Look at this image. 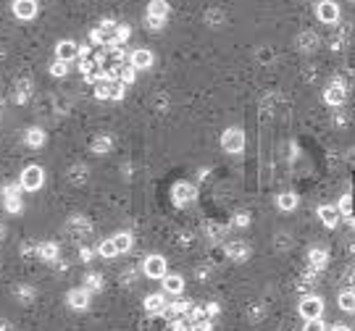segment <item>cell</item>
<instances>
[{
    "instance_id": "obj_1",
    "label": "cell",
    "mask_w": 355,
    "mask_h": 331,
    "mask_svg": "<svg viewBox=\"0 0 355 331\" xmlns=\"http://www.w3.org/2000/svg\"><path fill=\"white\" fill-rule=\"evenodd\" d=\"M42 182H45V173H42L40 166H27L24 171H21V187H24L27 192H37L42 187Z\"/></svg>"
},
{
    "instance_id": "obj_2",
    "label": "cell",
    "mask_w": 355,
    "mask_h": 331,
    "mask_svg": "<svg viewBox=\"0 0 355 331\" xmlns=\"http://www.w3.org/2000/svg\"><path fill=\"white\" fill-rule=\"evenodd\" d=\"M221 145H224L227 152H242V147H245V134H242L239 129H227L224 137H221Z\"/></svg>"
},
{
    "instance_id": "obj_3",
    "label": "cell",
    "mask_w": 355,
    "mask_h": 331,
    "mask_svg": "<svg viewBox=\"0 0 355 331\" xmlns=\"http://www.w3.org/2000/svg\"><path fill=\"white\" fill-rule=\"evenodd\" d=\"M145 274L150 279H163L166 276V258L163 255H150V258H145Z\"/></svg>"
},
{
    "instance_id": "obj_4",
    "label": "cell",
    "mask_w": 355,
    "mask_h": 331,
    "mask_svg": "<svg viewBox=\"0 0 355 331\" xmlns=\"http://www.w3.org/2000/svg\"><path fill=\"white\" fill-rule=\"evenodd\" d=\"M321 310H324V302H321L319 297H305V300L300 302V313H303L305 321H310V318H321Z\"/></svg>"
},
{
    "instance_id": "obj_5",
    "label": "cell",
    "mask_w": 355,
    "mask_h": 331,
    "mask_svg": "<svg viewBox=\"0 0 355 331\" xmlns=\"http://www.w3.org/2000/svg\"><path fill=\"white\" fill-rule=\"evenodd\" d=\"M319 18L324 21V24H334V21L340 18L337 3H331V0H321V3H319Z\"/></svg>"
},
{
    "instance_id": "obj_6",
    "label": "cell",
    "mask_w": 355,
    "mask_h": 331,
    "mask_svg": "<svg viewBox=\"0 0 355 331\" xmlns=\"http://www.w3.org/2000/svg\"><path fill=\"white\" fill-rule=\"evenodd\" d=\"M13 13L21 21H29L37 13V3H34V0H16V3H13Z\"/></svg>"
},
{
    "instance_id": "obj_7",
    "label": "cell",
    "mask_w": 355,
    "mask_h": 331,
    "mask_svg": "<svg viewBox=\"0 0 355 331\" xmlns=\"http://www.w3.org/2000/svg\"><path fill=\"white\" fill-rule=\"evenodd\" d=\"M77 55H79V48L74 45L71 40L58 42V48H55V58H58V61H66V63H69V61H74Z\"/></svg>"
},
{
    "instance_id": "obj_8",
    "label": "cell",
    "mask_w": 355,
    "mask_h": 331,
    "mask_svg": "<svg viewBox=\"0 0 355 331\" xmlns=\"http://www.w3.org/2000/svg\"><path fill=\"white\" fill-rule=\"evenodd\" d=\"M129 63L135 66L137 71H140V69H150V66H153V53L145 50V48H140V50H135V53L129 55Z\"/></svg>"
},
{
    "instance_id": "obj_9",
    "label": "cell",
    "mask_w": 355,
    "mask_h": 331,
    "mask_svg": "<svg viewBox=\"0 0 355 331\" xmlns=\"http://www.w3.org/2000/svg\"><path fill=\"white\" fill-rule=\"evenodd\" d=\"M69 305L74 310H84L90 305V289H71L69 292Z\"/></svg>"
},
{
    "instance_id": "obj_10",
    "label": "cell",
    "mask_w": 355,
    "mask_h": 331,
    "mask_svg": "<svg viewBox=\"0 0 355 331\" xmlns=\"http://www.w3.org/2000/svg\"><path fill=\"white\" fill-rule=\"evenodd\" d=\"M340 208H334V205H321L319 208V218H321V224L324 226H337V221H340Z\"/></svg>"
},
{
    "instance_id": "obj_11",
    "label": "cell",
    "mask_w": 355,
    "mask_h": 331,
    "mask_svg": "<svg viewBox=\"0 0 355 331\" xmlns=\"http://www.w3.org/2000/svg\"><path fill=\"white\" fill-rule=\"evenodd\" d=\"M184 289V279L182 276H176V274H166L163 276V292L169 295H182Z\"/></svg>"
},
{
    "instance_id": "obj_12",
    "label": "cell",
    "mask_w": 355,
    "mask_h": 331,
    "mask_svg": "<svg viewBox=\"0 0 355 331\" xmlns=\"http://www.w3.org/2000/svg\"><path fill=\"white\" fill-rule=\"evenodd\" d=\"M192 197H195V187H192V184H184V182H182V184L174 187V200L179 203V205H184L187 200H192Z\"/></svg>"
},
{
    "instance_id": "obj_13",
    "label": "cell",
    "mask_w": 355,
    "mask_h": 331,
    "mask_svg": "<svg viewBox=\"0 0 355 331\" xmlns=\"http://www.w3.org/2000/svg\"><path fill=\"white\" fill-rule=\"evenodd\" d=\"M145 310H147L150 316L163 313V310H166V300H163L161 295H150V297L145 300Z\"/></svg>"
},
{
    "instance_id": "obj_14",
    "label": "cell",
    "mask_w": 355,
    "mask_h": 331,
    "mask_svg": "<svg viewBox=\"0 0 355 331\" xmlns=\"http://www.w3.org/2000/svg\"><path fill=\"white\" fill-rule=\"evenodd\" d=\"M147 16H155V18H163V21H166V16H169V3H166V0H150Z\"/></svg>"
},
{
    "instance_id": "obj_15",
    "label": "cell",
    "mask_w": 355,
    "mask_h": 331,
    "mask_svg": "<svg viewBox=\"0 0 355 331\" xmlns=\"http://www.w3.org/2000/svg\"><path fill=\"white\" fill-rule=\"evenodd\" d=\"M95 95H98L100 100H108V98H110V76H108V74H103V76L95 82Z\"/></svg>"
},
{
    "instance_id": "obj_16",
    "label": "cell",
    "mask_w": 355,
    "mask_h": 331,
    "mask_svg": "<svg viewBox=\"0 0 355 331\" xmlns=\"http://www.w3.org/2000/svg\"><path fill=\"white\" fill-rule=\"evenodd\" d=\"M135 76H137V69H135V66H132L129 61L119 66V79H121L124 84H132V82H135Z\"/></svg>"
},
{
    "instance_id": "obj_17",
    "label": "cell",
    "mask_w": 355,
    "mask_h": 331,
    "mask_svg": "<svg viewBox=\"0 0 355 331\" xmlns=\"http://www.w3.org/2000/svg\"><path fill=\"white\" fill-rule=\"evenodd\" d=\"M27 145L29 147H42V145H45V131H42V129H29L27 131Z\"/></svg>"
},
{
    "instance_id": "obj_18",
    "label": "cell",
    "mask_w": 355,
    "mask_h": 331,
    "mask_svg": "<svg viewBox=\"0 0 355 331\" xmlns=\"http://www.w3.org/2000/svg\"><path fill=\"white\" fill-rule=\"evenodd\" d=\"M114 245H116L119 252H129V250H132V234H129V231L116 234V237H114Z\"/></svg>"
},
{
    "instance_id": "obj_19",
    "label": "cell",
    "mask_w": 355,
    "mask_h": 331,
    "mask_svg": "<svg viewBox=\"0 0 355 331\" xmlns=\"http://www.w3.org/2000/svg\"><path fill=\"white\" fill-rule=\"evenodd\" d=\"M342 100H345V90H342V87H337V84H331L329 90H326V103L340 105Z\"/></svg>"
},
{
    "instance_id": "obj_20",
    "label": "cell",
    "mask_w": 355,
    "mask_h": 331,
    "mask_svg": "<svg viewBox=\"0 0 355 331\" xmlns=\"http://www.w3.org/2000/svg\"><path fill=\"white\" fill-rule=\"evenodd\" d=\"M295 205H297V197H295L292 192H282V194H279V208H282V210L290 213V210H295Z\"/></svg>"
},
{
    "instance_id": "obj_21",
    "label": "cell",
    "mask_w": 355,
    "mask_h": 331,
    "mask_svg": "<svg viewBox=\"0 0 355 331\" xmlns=\"http://www.w3.org/2000/svg\"><path fill=\"white\" fill-rule=\"evenodd\" d=\"M340 307L347 313H355V292H342L340 295Z\"/></svg>"
},
{
    "instance_id": "obj_22",
    "label": "cell",
    "mask_w": 355,
    "mask_h": 331,
    "mask_svg": "<svg viewBox=\"0 0 355 331\" xmlns=\"http://www.w3.org/2000/svg\"><path fill=\"white\" fill-rule=\"evenodd\" d=\"M98 252H100L103 258H116V255H119V250H116V245H114V239H105V242H100Z\"/></svg>"
},
{
    "instance_id": "obj_23",
    "label": "cell",
    "mask_w": 355,
    "mask_h": 331,
    "mask_svg": "<svg viewBox=\"0 0 355 331\" xmlns=\"http://www.w3.org/2000/svg\"><path fill=\"white\" fill-rule=\"evenodd\" d=\"M124 87H126V84H124L121 79H110V98H108V100H121V98H124Z\"/></svg>"
},
{
    "instance_id": "obj_24",
    "label": "cell",
    "mask_w": 355,
    "mask_h": 331,
    "mask_svg": "<svg viewBox=\"0 0 355 331\" xmlns=\"http://www.w3.org/2000/svg\"><path fill=\"white\" fill-rule=\"evenodd\" d=\"M50 74L53 76H66V74H69V63H66V61H55L50 66Z\"/></svg>"
},
{
    "instance_id": "obj_25",
    "label": "cell",
    "mask_w": 355,
    "mask_h": 331,
    "mask_svg": "<svg viewBox=\"0 0 355 331\" xmlns=\"http://www.w3.org/2000/svg\"><path fill=\"white\" fill-rule=\"evenodd\" d=\"M303 331H326V326H324L321 318H310V321H305Z\"/></svg>"
},
{
    "instance_id": "obj_26",
    "label": "cell",
    "mask_w": 355,
    "mask_h": 331,
    "mask_svg": "<svg viewBox=\"0 0 355 331\" xmlns=\"http://www.w3.org/2000/svg\"><path fill=\"white\" fill-rule=\"evenodd\" d=\"M6 210H8V213H18V210H21V200H18V194L6 197Z\"/></svg>"
},
{
    "instance_id": "obj_27",
    "label": "cell",
    "mask_w": 355,
    "mask_h": 331,
    "mask_svg": "<svg viewBox=\"0 0 355 331\" xmlns=\"http://www.w3.org/2000/svg\"><path fill=\"white\" fill-rule=\"evenodd\" d=\"M340 213L342 216H352V197L350 194H345L342 200H340Z\"/></svg>"
},
{
    "instance_id": "obj_28",
    "label": "cell",
    "mask_w": 355,
    "mask_h": 331,
    "mask_svg": "<svg viewBox=\"0 0 355 331\" xmlns=\"http://www.w3.org/2000/svg\"><path fill=\"white\" fill-rule=\"evenodd\" d=\"M129 34H132V29H129V27H124V24H119V27H116V45L126 42V40H129Z\"/></svg>"
},
{
    "instance_id": "obj_29",
    "label": "cell",
    "mask_w": 355,
    "mask_h": 331,
    "mask_svg": "<svg viewBox=\"0 0 355 331\" xmlns=\"http://www.w3.org/2000/svg\"><path fill=\"white\" fill-rule=\"evenodd\" d=\"M324 260H326L324 250H313V252H310V263H316V266H324Z\"/></svg>"
},
{
    "instance_id": "obj_30",
    "label": "cell",
    "mask_w": 355,
    "mask_h": 331,
    "mask_svg": "<svg viewBox=\"0 0 355 331\" xmlns=\"http://www.w3.org/2000/svg\"><path fill=\"white\" fill-rule=\"evenodd\" d=\"M55 252H58V247H55V245H42V258L53 260V258H55Z\"/></svg>"
},
{
    "instance_id": "obj_31",
    "label": "cell",
    "mask_w": 355,
    "mask_h": 331,
    "mask_svg": "<svg viewBox=\"0 0 355 331\" xmlns=\"http://www.w3.org/2000/svg\"><path fill=\"white\" fill-rule=\"evenodd\" d=\"M147 27H153V29H161V27H163V18H155V16H147Z\"/></svg>"
},
{
    "instance_id": "obj_32",
    "label": "cell",
    "mask_w": 355,
    "mask_h": 331,
    "mask_svg": "<svg viewBox=\"0 0 355 331\" xmlns=\"http://www.w3.org/2000/svg\"><path fill=\"white\" fill-rule=\"evenodd\" d=\"M108 147H110V142H108V140H105V137H100V140H98V142H95V150H98V152H105V150H108Z\"/></svg>"
},
{
    "instance_id": "obj_33",
    "label": "cell",
    "mask_w": 355,
    "mask_h": 331,
    "mask_svg": "<svg viewBox=\"0 0 355 331\" xmlns=\"http://www.w3.org/2000/svg\"><path fill=\"white\" fill-rule=\"evenodd\" d=\"M87 286H90V289H100V279L98 276H90V279H87Z\"/></svg>"
},
{
    "instance_id": "obj_34",
    "label": "cell",
    "mask_w": 355,
    "mask_h": 331,
    "mask_svg": "<svg viewBox=\"0 0 355 331\" xmlns=\"http://www.w3.org/2000/svg\"><path fill=\"white\" fill-rule=\"evenodd\" d=\"M192 331H211V326L203 321V323H195V326H192Z\"/></svg>"
},
{
    "instance_id": "obj_35",
    "label": "cell",
    "mask_w": 355,
    "mask_h": 331,
    "mask_svg": "<svg viewBox=\"0 0 355 331\" xmlns=\"http://www.w3.org/2000/svg\"><path fill=\"white\" fill-rule=\"evenodd\" d=\"M331 331H350V328H347V326H342V323H340V326H334V328H331Z\"/></svg>"
}]
</instances>
